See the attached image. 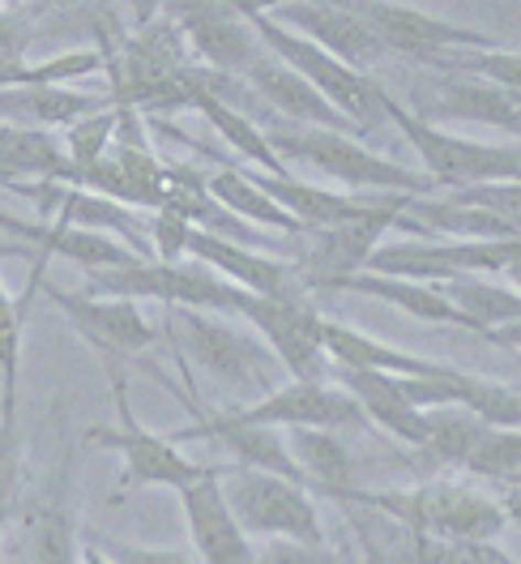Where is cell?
<instances>
[{
    "label": "cell",
    "mask_w": 521,
    "mask_h": 564,
    "mask_svg": "<svg viewBox=\"0 0 521 564\" xmlns=\"http://www.w3.org/2000/svg\"><path fill=\"white\" fill-rule=\"evenodd\" d=\"M518 240H381L368 252L363 274L445 286L462 274H484V279L509 274V279H518Z\"/></svg>",
    "instance_id": "obj_6"
},
{
    "label": "cell",
    "mask_w": 521,
    "mask_h": 564,
    "mask_svg": "<svg viewBox=\"0 0 521 564\" xmlns=\"http://www.w3.org/2000/svg\"><path fill=\"white\" fill-rule=\"evenodd\" d=\"M445 300L462 313L466 329H479L487 338H500L513 334L518 338V321H521V300L513 286H500L496 279H484V274H462L441 286Z\"/></svg>",
    "instance_id": "obj_27"
},
{
    "label": "cell",
    "mask_w": 521,
    "mask_h": 564,
    "mask_svg": "<svg viewBox=\"0 0 521 564\" xmlns=\"http://www.w3.org/2000/svg\"><path fill=\"white\" fill-rule=\"evenodd\" d=\"M462 466L470 475H479V479H491V484H518V466H521L518 427H487Z\"/></svg>",
    "instance_id": "obj_35"
},
{
    "label": "cell",
    "mask_w": 521,
    "mask_h": 564,
    "mask_svg": "<svg viewBox=\"0 0 521 564\" xmlns=\"http://www.w3.org/2000/svg\"><path fill=\"white\" fill-rule=\"evenodd\" d=\"M243 22L252 26V35L261 39V47L282 61L291 73H300L325 104L334 107L359 138H368L372 129L384 124V107H389V90H381L368 73L347 69L343 61H334L329 52L313 47L308 39L291 35L286 26H279L261 4H240Z\"/></svg>",
    "instance_id": "obj_1"
},
{
    "label": "cell",
    "mask_w": 521,
    "mask_h": 564,
    "mask_svg": "<svg viewBox=\"0 0 521 564\" xmlns=\"http://www.w3.org/2000/svg\"><path fill=\"white\" fill-rule=\"evenodd\" d=\"M22 427H18V402H0V530L18 513V492H22Z\"/></svg>",
    "instance_id": "obj_36"
},
{
    "label": "cell",
    "mask_w": 521,
    "mask_h": 564,
    "mask_svg": "<svg viewBox=\"0 0 521 564\" xmlns=\"http://www.w3.org/2000/svg\"><path fill=\"white\" fill-rule=\"evenodd\" d=\"M116 398H120V427H86V445L95 449H111L120 454L124 466H129V484H145V488H188L197 484L209 470V462H188L180 454V445H172L167 436L150 432L133 420L129 402H124V386L116 381Z\"/></svg>",
    "instance_id": "obj_13"
},
{
    "label": "cell",
    "mask_w": 521,
    "mask_h": 564,
    "mask_svg": "<svg viewBox=\"0 0 521 564\" xmlns=\"http://www.w3.org/2000/svg\"><path fill=\"white\" fill-rule=\"evenodd\" d=\"M99 99L77 95L65 86H31V90H0V116L4 124H22V129H39V124H73L90 111H99Z\"/></svg>",
    "instance_id": "obj_30"
},
{
    "label": "cell",
    "mask_w": 521,
    "mask_h": 564,
    "mask_svg": "<svg viewBox=\"0 0 521 564\" xmlns=\"http://www.w3.org/2000/svg\"><path fill=\"white\" fill-rule=\"evenodd\" d=\"M261 9L291 35L308 39L313 47L343 61L347 69L368 73L389 56L381 39L372 35V26L350 9V0H282V4H261Z\"/></svg>",
    "instance_id": "obj_11"
},
{
    "label": "cell",
    "mask_w": 521,
    "mask_h": 564,
    "mask_svg": "<svg viewBox=\"0 0 521 564\" xmlns=\"http://www.w3.org/2000/svg\"><path fill=\"white\" fill-rule=\"evenodd\" d=\"M167 18L180 26L184 43H193V52L202 56V69H214L222 77H243L265 56L261 39L243 22L240 4L193 0V4H172Z\"/></svg>",
    "instance_id": "obj_14"
},
{
    "label": "cell",
    "mask_w": 521,
    "mask_h": 564,
    "mask_svg": "<svg viewBox=\"0 0 521 564\" xmlns=\"http://www.w3.org/2000/svg\"><path fill=\"white\" fill-rule=\"evenodd\" d=\"M0 176L9 184L22 180H69V154L52 129L0 124Z\"/></svg>",
    "instance_id": "obj_28"
},
{
    "label": "cell",
    "mask_w": 521,
    "mask_h": 564,
    "mask_svg": "<svg viewBox=\"0 0 521 564\" xmlns=\"http://www.w3.org/2000/svg\"><path fill=\"white\" fill-rule=\"evenodd\" d=\"M26 556L31 564H77V534L61 500H43L26 513Z\"/></svg>",
    "instance_id": "obj_34"
},
{
    "label": "cell",
    "mask_w": 521,
    "mask_h": 564,
    "mask_svg": "<svg viewBox=\"0 0 521 564\" xmlns=\"http://www.w3.org/2000/svg\"><path fill=\"white\" fill-rule=\"evenodd\" d=\"M188 231H193V223L172 210H154L145 218V236H150V245L159 252V261H184Z\"/></svg>",
    "instance_id": "obj_40"
},
{
    "label": "cell",
    "mask_w": 521,
    "mask_h": 564,
    "mask_svg": "<svg viewBox=\"0 0 521 564\" xmlns=\"http://www.w3.org/2000/svg\"><path fill=\"white\" fill-rule=\"evenodd\" d=\"M31 39H35L31 9H13V4H4V9H0V69L26 65Z\"/></svg>",
    "instance_id": "obj_39"
},
{
    "label": "cell",
    "mask_w": 521,
    "mask_h": 564,
    "mask_svg": "<svg viewBox=\"0 0 521 564\" xmlns=\"http://www.w3.org/2000/svg\"><path fill=\"white\" fill-rule=\"evenodd\" d=\"M218 488L243 534L325 547V527H321L313 492L304 484H291L282 475L252 470V466H227L218 470Z\"/></svg>",
    "instance_id": "obj_5"
},
{
    "label": "cell",
    "mask_w": 521,
    "mask_h": 564,
    "mask_svg": "<svg viewBox=\"0 0 521 564\" xmlns=\"http://www.w3.org/2000/svg\"><path fill=\"white\" fill-rule=\"evenodd\" d=\"M252 180L270 202H279L282 210L291 214L304 231H329V227H343L355 223L363 214L381 210L389 197L398 193H363V197H350V193H329V188H316L295 176H261V172H243Z\"/></svg>",
    "instance_id": "obj_22"
},
{
    "label": "cell",
    "mask_w": 521,
    "mask_h": 564,
    "mask_svg": "<svg viewBox=\"0 0 521 564\" xmlns=\"http://www.w3.org/2000/svg\"><path fill=\"white\" fill-rule=\"evenodd\" d=\"M206 193L240 223H257V227H274V231H286V236H308L291 214L282 210L279 202H270L252 180L236 172V167H222L218 176L206 180Z\"/></svg>",
    "instance_id": "obj_31"
},
{
    "label": "cell",
    "mask_w": 521,
    "mask_h": 564,
    "mask_svg": "<svg viewBox=\"0 0 521 564\" xmlns=\"http://www.w3.org/2000/svg\"><path fill=\"white\" fill-rule=\"evenodd\" d=\"M236 317H243L257 338L270 347V355L295 381H325V351H321V313L295 295H248L240 291Z\"/></svg>",
    "instance_id": "obj_9"
},
{
    "label": "cell",
    "mask_w": 521,
    "mask_h": 564,
    "mask_svg": "<svg viewBox=\"0 0 521 564\" xmlns=\"http://www.w3.org/2000/svg\"><path fill=\"white\" fill-rule=\"evenodd\" d=\"M252 564H355L350 556L334 552L329 543L325 547H308V543H291V539H270Z\"/></svg>",
    "instance_id": "obj_41"
},
{
    "label": "cell",
    "mask_w": 521,
    "mask_h": 564,
    "mask_svg": "<svg viewBox=\"0 0 521 564\" xmlns=\"http://www.w3.org/2000/svg\"><path fill=\"white\" fill-rule=\"evenodd\" d=\"M43 295L73 321V329L104 355V359H133V355L150 351L159 343L154 325L141 317L133 300H90V295H73L61 286H43Z\"/></svg>",
    "instance_id": "obj_16"
},
{
    "label": "cell",
    "mask_w": 521,
    "mask_h": 564,
    "mask_svg": "<svg viewBox=\"0 0 521 564\" xmlns=\"http://www.w3.org/2000/svg\"><path fill=\"white\" fill-rule=\"evenodd\" d=\"M0 231L18 236L22 245H31L39 252V261H69L86 274H104V270H129L145 257H138L129 245L99 236V231H82V227H65V223H43V218H13L0 210Z\"/></svg>",
    "instance_id": "obj_19"
},
{
    "label": "cell",
    "mask_w": 521,
    "mask_h": 564,
    "mask_svg": "<svg viewBox=\"0 0 521 564\" xmlns=\"http://www.w3.org/2000/svg\"><path fill=\"white\" fill-rule=\"evenodd\" d=\"M423 124H487V129H500L509 138H518L521 129V99L491 86V82H479V77H466V73H445L432 95H419V111Z\"/></svg>",
    "instance_id": "obj_18"
},
{
    "label": "cell",
    "mask_w": 521,
    "mask_h": 564,
    "mask_svg": "<svg viewBox=\"0 0 521 564\" xmlns=\"http://www.w3.org/2000/svg\"><path fill=\"white\" fill-rule=\"evenodd\" d=\"M487 427L491 423L470 415L466 406H427L423 411V454L441 466H462Z\"/></svg>",
    "instance_id": "obj_32"
},
{
    "label": "cell",
    "mask_w": 521,
    "mask_h": 564,
    "mask_svg": "<svg viewBox=\"0 0 521 564\" xmlns=\"http://www.w3.org/2000/svg\"><path fill=\"white\" fill-rule=\"evenodd\" d=\"M18 368H22V304L0 282V402H18Z\"/></svg>",
    "instance_id": "obj_38"
},
{
    "label": "cell",
    "mask_w": 521,
    "mask_h": 564,
    "mask_svg": "<svg viewBox=\"0 0 521 564\" xmlns=\"http://www.w3.org/2000/svg\"><path fill=\"white\" fill-rule=\"evenodd\" d=\"M243 82H252V86H257V95H261L265 104H274V111L286 116L295 129H325V133H347V138L355 133L347 120L325 104V99L316 95L300 73H291L282 61H274L270 52H265L252 69L243 73Z\"/></svg>",
    "instance_id": "obj_24"
},
{
    "label": "cell",
    "mask_w": 521,
    "mask_h": 564,
    "mask_svg": "<svg viewBox=\"0 0 521 564\" xmlns=\"http://www.w3.org/2000/svg\"><path fill=\"white\" fill-rule=\"evenodd\" d=\"M188 107H197L209 124H214L222 138L240 150L243 159H252V163L261 167V176H291L279 159H274V150L265 145V133H261V129H257V124H252L243 111H236V107L222 104V99H214V95H193V99H188Z\"/></svg>",
    "instance_id": "obj_33"
},
{
    "label": "cell",
    "mask_w": 521,
    "mask_h": 564,
    "mask_svg": "<svg viewBox=\"0 0 521 564\" xmlns=\"http://www.w3.org/2000/svg\"><path fill=\"white\" fill-rule=\"evenodd\" d=\"M411 197H389L381 210L363 214L355 223H343V227H329V231H313V245L308 252L295 261V274L304 282V291H321L325 282L347 279V274H359L368 252L381 245V236L393 227V218L402 214Z\"/></svg>",
    "instance_id": "obj_17"
},
{
    "label": "cell",
    "mask_w": 521,
    "mask_h": 564,
    "mask_svg": "<svg viewBox=\"0 0 521 564\" xmlns=\"http://www.w3.org/2000/svg\"><path fill=\"white\" fill-rule=\"evenodd\" d=\"M184 257L202 261L206 270H214L218 279H227L231 286L248 291V295H295V291H304V282L295 274V261L252 252V248L236 245V240L209 236V231H197V227L188 231Z\"/></svg>",
    "instance_id": "obj_20"
},
{
    "label": "cell",
    "mask_w": 521,
    "mask_h": 564,
    "mask_svg": "<svg viewBox=\"0 0 521 564\" xmlns=\"http://www.w3.org/2000/svg\"><path fill=\"white\" fill-rule=\"evenodd\" d=\"M286 454L295 462V470L304 475L308 492L343 496L359 484V462L350 454V445L338 432H316V427H291L286 432Z\"/></svg>",
    "instance_id": "obj_25"
},
{
    "label": "cell",
    "mask_w": 521,
    "mask_h": 564,
    "mask_svg": "<svg viewBox=\"0 0 521 564\" xmlns=\"http://www.w3.org/2000/svg\"><path fill=\"white\" fill-rule=\"evenodd\" d=\"M90 282L116 300H159L167 308H197L218 317H236L240 304V286L218 279L202 261H138L129 270L90 274Z\"/></svg>",
    "instance_id": "obj_7"
},
{
    "label": "cell",
    "mask_w": 521,
    "mask_h": 564,
    "mask_svg": "<svg viewBox=\"0 0 521 564\" xmlns=\"http://www.w3.org/2000/svg\"><path fill=\"white\" fill-rule=\"evenodd\" d=\"M384 120H393L402 129V138L415 145V154L423 159L419 172L432 180L436 193L470 188V184H518L521 176L518 141L491 145V141L457 138L449 129L423 124L415 111H406L393 95H389V107H384Z\"/></svg>",
    "instance_id": "obj_4"
},
{
    "label": "cell",
    "mask_w": 521,
    "mask_h": 564,
    "mask_svg": "<svg viewBox=\"0 0 521 564\" xmlns=\"http://www.w3.org/2000/svg\"><path fill=\"white\" fill-rule=\"evenodd\" d=\"M321 291H347V295H368V300L393 304V308H402L406 317L427 321V325H457V329H466L462 313H457L449 300H445V291H441V286H432V282L381 279V274H363V270H359V274H347V279L325 282Z\"/></svg>",
    "instance_id": "obj_26"
},
{
    "label": "cell",
    "mask_w": 521,
    "mask_h": 564,
    "mask_svg": "<svg viewBox=\"0 0 521 564\" xmlns=\"http://www.w3.org/2000/svg\"><path fill=\"white\" fill-rule=\"evenodd\" d=\"M77 564H111V561H107V556L95 547V543H90V539H86V547L77 552Z\"/></svg>",
    "instance_id": "obj_44"
},
{
    "label": "cell",
    "mask_w": 521,
    "mask_h": 564,
    "mask_svg": "<svg viewBox=\"0 0 521 564\" xmlns=\"http://www.w3.org/2000/svg\"><path fill=\"white\" fill-rule=\"evenodd\" d=\"M350 9L372 26V35L381 39V47L393 56H406L419 65H436L449 52H484L496 47V39L479 35L470 26L445 22L436 13H423L415 4H393V0H350Z\"/></svg>",
    "instance_id": "obj_10"
},
{
    "label": "cell",
    "mask_w": 521,
    "mask_h": 564,
    "mask_svg": "<svg viewBox=\"0 0 521 564\" xmlns=\"http://www.w3.org/2000/svg\"><path fill=\"white\" fill-rule=\"evenodd\" d=\"M116 124H120V107H111V104L99 107V111H90V116H82V120H73L65 141H61L65 154H69V176L104 159L111 138H116Z\"/></svg>",
    "instance_id": "obj_37"
},
{
    "label": "cell",
    "mask_w": 521,
    "mask_h": 564,
    "mask_svg": "<svg viewBox=\"0 0 521 564\" xmlns=\"http://www.w3.org/2000/svg\"><path fill=\"white\" fill-rule=\"evenodd\" d=\"M334 500L347 513L350 530L359 534V561L355 564H415L419 530L402 527L389 513L372 509V505H359L350 496H334Z\"/></svg>",
    "instance_id": "obj_29"
},
{
    "label": "cell",
    "mask_w": 521,
    "mask_h": 564,
    "mask_svg": "<svg viewBox=\"0 0 521 564\" xmlns=\"http://www.w3.org/2000/svg\"><path fill=\"white\" fill-rule=\"evenodd\" d=\"M321 351L334 359V368H350V372H389V377H419V381H436L449 364L441 359H423V355L398 351L393 343H381L372 334H359L350 325L321 317Z\"/></svg>",
    "instance_id": "obj_23"
},
{
    "label": "cell",
    "mask_w": 521,
    "mask_h": 564,
    "mask_svg": "<svg viewBox=\"0 0 521 564\" xmlns=\"http://www.w3.org/2000/svg\"><path fill=\"white\" fill-rule=\"evenodd\" d=\"M172 325L175 338H180V351L193 355V364L222 386H261L265 368L279 364L252 329L231 325V317L197 313V308H172Z\"/></svg>",
    "instance_id": "obj_8"
},
{
    "label": "cell",
    "mask_w": 521,
    "mask_h": 564,
    "mask_svg": "<svg viewBox=\"0 0 521 564\" xmlns=\"http://www.w3.org/2000/svg\"><path fill=\"white\" fill-rule=\"evenodd\" d=\"M343 496L359 500V505H372V509L389 513L393 522L419 530L427 539H441V543L496 539L504 530V518H509L500 500L475 492V488H462V484H445V479L415 484V488H350Z\"/></svg>",
    "instance_id": "obj_2"
},
{
    "label": "cell",
    "mask_w": 521,
    "mask_h": 564,
    "mask_svg": "<svg viewBox=\"0 0 521 564\" xmlns=\"http://www.w3.org/2000/svg\"><path fill=\"white\" fill-rule=\"evenodd\" d=\"M222 420L236 427H316V432H350L368 427L359 402L343 386L329 381H291L282 389H270L261 402L243 411H222Z\"/></svg>",
    "instance_id": "obj_12"
},
{
    "label": "cell",
    "mask_w": 521,
    "mask_h": 564,
    "mask_svg": "<svg viewBox=\"0 0 521 564\" xmlns=\"http://www.w3.org/2000/svg\"><path fill=\"white\" fill-rule=\"evenodd\" d=\"M90 543L104 552L111 564H193L188 552L175 547H141V543H120L111 534H90Z\"/></svg>",
    "instance_id": "obj_42"
},
{
    "label": "cell",
    "mask_w": 521,
    "mask_h": 564,
    "mask_svg": "<svg viewBox=\"0 0 521 564\" xmlns=\"http://www.w3.org/2000/svg\"><path fill=\"white\" fill-rule=\"evenodd\" d=\"M18 197H26L39 210L43 223H65V227H82V231H99L120 245H129L133 252H145L150 236H145V218L129 210V206H116L107 197H95V193H82L77 184H65V180H22V184H9Z\"/></svg>",
    "instance_id": "obj_15"
},
{
    "label": "cell",
    "mask_w": 521,
    "mask_h": 564,
    "mask_svg": "<svg viewBox=\"0 0 521 564\" xmlns=\"http://www.w3.org/2000/svg\"><path fill=\"white\" fill-rule=\"evenodd\" d=\"M261 133H265V145L274 150L282 167H286V159H295L321 176L338 180L347 188H363V193H398V197H432L436 193L423 172L381 159L377 150L359 145V138H347V133L295 129V124H270Z\"/></svg>",
    "instance_id": "obj_3"
},
{
    "label": "cell",
    "mask_w": 521,
    "mask_h": 564,
    "mask_svg": "<svg viewBox=\"0 0 521 564\" xmlns=\"http://www.w3.org/2000/svg\"><path fill=\"white\" fill-rule=\"evenodd\" d=\"M218 470L222 466H209L206 475L188 488H180V505H184V522L193 534V547L202 552L206 564H252V543L240 530V522L231 518L222 488H218Z\"/></svg>",
    "instance_id": "obj_21"
},
{
    "label": "cell",
    "mask_w": 521,
    "mask_h": 564,
    "mask_svg": "<svg viewBox=\"0 0 521 564\" xmlns=\"http://www.w3.org/2000/svg\"><path fill=\"white\" fill-rule=\"evenodd\" d=\"M427 561L432 564H513V556L500 552L496 539H484V543H441V539H427Z\"/></svg>",
    "instance_id": "obj_43"
}]
</instances>
